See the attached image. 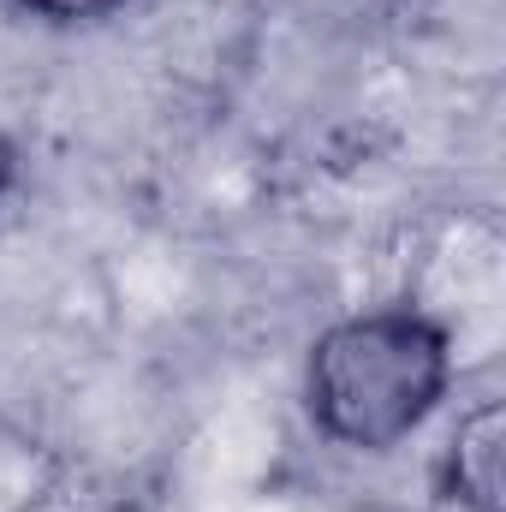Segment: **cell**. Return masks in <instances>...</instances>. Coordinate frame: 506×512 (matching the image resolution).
Wrapping results in <instances>:
<instances>
[{"mask_svg":"<svg viewBox=\"0 0 506 512\" xmlns=\"http://www.w3.org/2000/svg\"><path fill=\"white\" fill-rule=\"evenodd\" d=\"M12 185H18V143L0 137V203L12 197Z\"/></svg>","mask_w":506,"mask_h":512,"instance_id":"cell-4","label":"cell"},{"mask_svg":"<svg viewBox=\"0 0 506 512\" xmlns=\"http://www.w3.org/2000/svg\"><path fill=\"white\" fill-rule=\"evenodd\" d=\"M501 447L506 417L495 399H483L471 417H459L447 459H441V495L465 512H501Z\"/></svg>","mask_w":506,"mask_h":512,"instance_id":"cell-2","label":"cell"},{"mask_svg":"<svg viewBox=\"0 0 506 512\" xmlns=\"http://www.w3.org/2000/svg\"><path fill=\"white\" fill-rule=\"evenodd\" d=\"M453 387V340L411 304H381L316 334L304 364L310 423L358 453H387L417 435Z\"/></svg>","mask_w":506,"mask_h":512,"instance_id":"cell-1","label":"cell"},{"mask_svg":"<svg viewBox=\"0 0 506 512\" xmlns=\"http://www.w3.org/2000/svg\"><path fill=\"white\" fill-rule=\"evenodd\" d=\"M12 6L30 12V18H42V24L78 30V24H102V18H114L126 0H12Z\"/></svg>","mask_w":506,"mask_h":512,"instance_id":"cell-3","label":"cell"}]
</instances>
